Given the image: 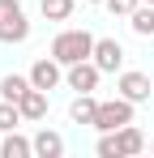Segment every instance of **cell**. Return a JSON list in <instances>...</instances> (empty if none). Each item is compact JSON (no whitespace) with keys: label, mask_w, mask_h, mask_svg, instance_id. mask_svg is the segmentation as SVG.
I'll use <instances>...</instances> for the list:
<instances>
[{"label":"cell","mask_w":154,"mask_h":158,"mask_svg":"<svg viewBox=\"0 0 154 158\" xmlns=\"http://www.w3.org/2000/svg\"><path fill=\"white\" fill-rule=\"evenodd\" d=\"M26 77H30V85H39V90H56V85L64 81V64H60L56 56H39Z\"/></svg>","instance_id":"8992f818"},{"label":"cell","mask_w":154,"mask_h":158,"mask_svg":"<svg viewBox=\"0 0 154 158\" xmlns=\"http://www.w3.org/2000/svg\"><path fill=\"white\" fill-rule=\"evenodd\" d=\"M116 94H124L128 103H150L154 81H150V73H141V69H120V73H116Z\"/></svg>","instance_id":"277c9868"},{"label":"cell","mask_w":154,"mask_h":158,"mask_svg":"<svg viewBox=\"0 0 154 158\" xmlns=\"http://www.w3.org/2000/svg\"><path fill=\"white\" fill-rule=\"evenodd\" d=\"M116 137H120V154L133 158V154H141L150 141H146V132L137 128V124H124V128H116Z\"/></svg>","instance_id":"4fadbf2b"},{"label":"cell","mask_w":154,"mask_h":158,"mask_svg":"<svg viewBox=\"0 0 154 158\" xmlns=\"http://www.w3.org/2000/svg\"><path fill=\"white\" fill-rule=\"evenodd\" d=\"M47 103H51V90H39V85H30L22 94V115H26V124H39L43 115H47Z\"/></svg>","instance_id":"ba28073f"},{"label":"cell","mask_w":154,"mask_h":158,"mask_svg":"<svg viewBox=\"0 0 154 158\" xmlns=\"http://www.w3.org/2000/svg\"><path fill=\"white\" fill-rule=\"evenodd\" d=\"M73 9H77V0H39V13L47 22H69Z\"/></svg>","instance_id":"9a60e30c"},{"label":"cell","mask_w":154,"mask_h":158,"mask_svg":"<svg viewBox=\"0 0 154 158\" xmlns=\"http://www.w3.org/2000/svg\"><path fill=\"white\" fill-rule=\"evenodd\" d=\"M94 150H99V158H124V154H120V137H116V132H99V145H94Z\"/></svg>","instance_id":"e0dca14e"},{"label":"cell","mask_w":154,"mask_h":158,"mask_svg":"<svg viewBox=\"0 0 154 158\" xmlns=\"http://www.w3.org/2000/svg\"><path fill=\"white\" fill-rule=\"evenodd\" d=\"M94 64H99L103 73H120L124 69V47L116 43V39H94V56H90Z\"/></svg>","instance_id":"52a82bcc"},{"label":"cell","mask_w":154,"mask_h":158,"mask_svg":"<svg viewBox=\"0 0 154 158\" xmlns=\"http://www.w3.org/2000/svg\"><path fill=\"white\" fill-rule=\"evenodd\" d=\"M17 124H26L22 107H17V103H9V98H0V137H4V132H13Z\"/></svg>","instance_id":"2e32d148"},{"label":"cell","mask_w":154,"mask_h":158,"mask_svg":"<svg viewBox=\"0 0 154 158\" xmlns=\"http://www.w3.org/2000/svg\"><path fill=\"white\" fill-rule=\"evenodd\" d=\"M128 30L137 34V39H154V4H137L133 13H128Z\"/></svg>","instance_id":"30bf717a"},{"label":"cell","mask_w":154,"mask_h":158,"mask_svg":"<svg viewBox=\"0 0 154 158\" xmlns=\"http://www.w3.org/2000/svg\"><path fill=\"white\" fill-rule=\"evenodd\" d=\"M30 39V17H26L22 0H0V43L17 47Z\"/></svg>","instance_id":"7a4b0ae2"},{"label":"cell","mask_w":154,"mask_h":158,"mask_svg":"<svg viewBox=\"0 0 154 158\" xmlns=\"http://www.w3.org/2000/svg\"><path fill=\"white\" fill-rule=\"evenodd\" d=\"M26 90H30V77H22V73H4L0 77V98H9V103H22Z\"/></svg>","instance_id":"5bb4252c"},{"label":"cell","mask_w":154,"mask_h":158,"mask_svg":"<svg viewBox=\"0 0 154 158\" xmlns=\"http://www.w3.org/2000/svg\"><path fill=\"white\" fill-rule=\"evenodd\" d=\"M133 107H137V103H128L124 94L103 98V103H99V115H94V124H90V128H99V132H116V128H124V124H133Z\"/></svg>","instance_id":"3957f363"},{"label":"cell","mask_w":154,"mask_h":158,"mask_svg":"<svg viewBox=\"0 0 154 158\" xmlns=\"http://www.w3.org/2000/svg\"><path fill=\"white\" fill-rule=\"evenodd\" d=\"M34 154V137H22V132H4V141H0V158H30Z\"/></svg>","instance_id":"9c48e42d"},{"label":"cell","mask_w":154,"mask_h":158,"mask_svg":"<svg viewBox=\"0 0 154 158\" xmlns=\"http://www.w3.org/2000/svg\"><path fill=\"white\" fill-rule=\"evenodd\" d=\"M150 154H154V141H150Z\"/></svg>","instance_id":"ffe728a7"},{"label":"cell","mask_w":154,"mask_h":158,"mask_svg":"<svg viewBox=\"0 0 154 158\" xmlns=\"http://www.w3.org/2000/svg\"><path fill=\"white\" fill-rule=\"evenodd\" d=\"M146 4H154V0H146Z\"/></svg>","instance_id":"44dd1931"},{"label":"cell","mask_w":154,"mask_h":158,"mask_svg":"<svg viewBox=\"0 0 154 158\" xmlns=\"http://www.w3.org/2000/svg\"><path fill=\"white\" fill-rule=\"evenodd\" d=\"M34 154L39 158H60L64 154V137H60L56 128H39L34 132Z\"/></svg>","instance_id":"8fae6325"},{"label":"cell","mask_w":154,"mask_h":158,"mask_svg":"<svg viewBox=\"0 0 154 158\" xmlns=\"http://www.w3.org/2000/svg\"><path fill=\"white\" fill-rule=\"evenodd\" d=\"M64 81H69V90H77V94H94L99 81H103V69L94 60H81V64H69L64 69Z\"/></svg>","instance_id":"5b68a950"},{"label":"cell","mask_w":154,"mask_h":158,"mask_svg":"<svg viewBox=\"0 0 154 158\" xmlns=\"http://www.w3.org/2000/svg\"><path fill=\"white\" fill-rule=\"evenodd\" d=\"M137 4H141V0H107V13H111V17H128Z\"/></svg>","instance_id":"ac0fdd59"},{"label":"cell","mask_w":154,"mask_h":158,"mask_svg":"<svg viewBox=\"0 0 154 158\" xmlns=\"http://www.w3.org/2000/svg\"><path fill=\"white\" fill-rule=\"evenodd\" d=\"M94 115H99V98L94 94H77L69 103V120L73 124H94Z\"/></svg>","instance_id":"7c38bea8"},{"label":"cell","mask_w":154,"mask_h":158,"mask_svg":"<svg viewBox=\"0 0 154 158\" xmlns=\"http://www.w3.org/2000/svg\"><path fill=\"white\" fill-rule=\"evenodd\" d=\"M86 4H107V0H86Z\"/></svg>","instance_id":"d6986e66"},{"label":"cell","mask_w":154,"mask_h":158,"mask_svg":"<svg viewBox=\"0 0 154 158\" xmlns=\"http://www.w3.org/2000/svg\"><path fill=\"white\" fill-rule=\"evenodd\" d=\"M51 56H56L64 69H69V64H81V60L94 56V34H90V30H77V26L60 30V34L51 39Z\"/></svg>","instance_id":"6da1fadb"}]
</instances>
